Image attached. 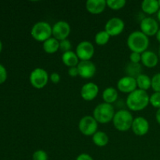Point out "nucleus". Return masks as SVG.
<instances>
[{"label":"nucleus","instance_id":"obj_1","mask_svg":"<svg viewBox=\"0 0 160 160\" xmlns=\"http://www.w3.org/2000/svg\"><path fill=\"white\" fill-rule=\"evenodd\" d=\"M150 96L147 92L140 89H136L128 95L126 105L131 111H142L149 104Z\"/></svg>","mask_w":160,"mask_h":160},{"label":"nucleus","instance_id":"obj_2","mask_svg":"<svg viewBox=\"0 0 160 160\" xmlns=\"http://www.w3.org/2000/svg\"><path fill=\"white\" fill-rule=\"evenodd\" d=\"M127 45L131 52L142 54L148 50L149 38L141 31H134L128 36Z\"/></svg>","mask_w":160,"mask_h":160},{"label":"nucleus","instance_id":"obj_3","mask_svg":"<svg viewBox=\"0 0 160 160\" xmlns=\"http://www.w3.org/2000/svg\"><path fill=\"white\" fill-rule=\"evenodd\" d=\"M134 117L130 111L127 109H120L115 112L112 123L117 131L125 132L131 129Z\"/></svg>","mask_w":160,"mask_h":160},{"label":"nucleus","instance_id":"obj_4","mask_svg":"<svg viewBox=\"0 0 160 160\" xmlns=\"http://www.w3.org/2000/svg\"><path fill=\"white\" fill-rule=\"evenodd\" d=\"M115 112V109L112 105L102 102L95 106L93 111V117L98 123L105 124L112 121Z\"/></svg>","mask_w":160,"mask_h":160},{"label":"nucleus","instance_id":"obj_5","mask_svg":"<svg viewBox=\"0 0 160 160\" xmlns=\"http://www.w3.org/2000/svg\"><path fill=\"white\" fill-rule=\"evenodd\" d=\"M33 38L39 42H44L52 35V27L45 21H38L34 23L31 30Z\"/></svg>","mask_w":160,"mask_h":160},{"label":"nucleus","instance_id":"obj_6","mask_svg":"<svg viewBox=\"0 0 160 160\" xmlns=\"http://www.w3.org/2000/svg\"><path fill=\"white\" fill-rule=\"evenodd\" d=\"M30 83L36 89H42L47 85L49 80V75L43 68L34 69L30 73Z\"/></svg>","mask_w":160,"mask_h":160},{"label":"nucleus","instance_id":"obj_7","mask_svg":"<svg viewBox=\"0 0 160 160\" xmlns=\"http://www.w3.org/2000/svg\"><path fill=\"white\" fill-rule=\"evenodd\" d=\"M98 123L93 116H84L78 123L80 132L85 136H93L98 131Z\"/></svg>","mask_w":160,"mask_h":160},{"label":"nucleus","instance_id":"obj_8","mask_svg":"<svg viewBox=\"0 0 160 160\" xmlns=\"http://www.w3.org/2000/svg\"><path fill=\"white\" fill-rule=\"evenodd\" d=\"M75 53L81 61H90L95 54V47L88 41L81 42L76 47Z\"/></svg>","mask_w":160,"mask_h":160},{"label":"nucleus","instance_id":"obj_9","mask_svg":"<svg viewBox=\"0 0 160 160\" xmlns=\"http://www.w3.org/2000/svg\"><path fill=\"white\" fill-rule=\"evenodd\" d=\"M124 28V21L120 17H112L109 19L105 25V31L110 35V37L120 35Z\"/></svg>","mask_w":160,"mask_h":160},{"label":"nucleus","instance_id":"obj_10","mask_svg":"<svg viewBox=\"0 0 160 160\" xmlns=\"http://www.w3.org/2000/svg\"><path fill=\"white\" fill-rule=\"evenodd\" d=\"M71 28L70 24L64 20L57 21L52 26V36L58 41H62L67 39L70 35Z\"/></svg>","mask_w":160,"mask_h":160},{"label":"nucleus","instance_id":"obj_11","mask_svg":"<svg viewBox=\"0 0 160 160\" xmlns=\"http://www.w3.org/2000/svg\"><path fill=\"white\" fill-rule=\"evenodd\" d=\"M140 29L143 34L148 37H151L157 34L158 31L159 30V23L157 20L152 17H145L141 20Z\"/></svg>","mask_w":160,"mask_h":160},{"label":"nucleus","instance_id":"obj_12","mask_svg":"<svg viewBox=\"0 0 160 160\" xmlns=\"http://www.w3.org/2000/svg\"><path fill=\"white\" fill-rule=\"evenodd\" d=\"M149 123L143 117H137L134 118L131 130L137 136H145L149 131Z\"/></svg>","mask_w":160,"mask_h":160},{"label":"nucleus","instance_id":"obj_13","mask_svg":"<svg viewBox=\"0 0 160 160\" xmlns=\"http://www.w3.org/2000/svg\"><path fill=\"white\" fill-rule=\"evenodd\" d=\"M117 89L120 92L128 94V95L138 89L136 78L128 76H124L120 78L117 82Z\"/></svg>","mask_w":160,"mask_h":160},{"label":"nucleus","instance_id":"obj_14","mask_svg":"<svg viewBox=\"0 0 160 160\" xmlns=\"http://www.w3.org/2000/svg\"><path fill=\"white\" fill-rule=\"evenodd\" d=\"M78 67L79 76L84 79H91L96 73V67L92 61H80Z\"/></svg>","mask_w":160,"mask_h":160},{"label":"nucleus","instance_id":"obj_15","mask_svg":"<svg viewBox=\"0 0 160 160\" xmlns=\"http://www.w3.org/2000/svg\"><path fill=\"white\" fill-rule=\"evenodd\" d=\"M99 92V88L93 82L84 84L81 89V96L84 100L91 102L95 99Z\"/></svg>","mask_w":160,"mask_h":160},{"label":"nucleus","instance_id":"obj_16","mask_svg":"<svg viewBox=\"0 0 160 160\" xmlns=\"http://www.w3.org/2000/svg\"><path fill=\"white\" fill-rule=\"evenodd\" d=\"M106 6L107 5L105 0H88L85 4L88 12L93 15L101 14L106 9Z\"/></svg>","mask_w":160,"mask_h":160},{"label":"nucleus","instance_id":"obj_17","mask_svg":"<svg viewBox=\"0 0 160 160\" xmlns=\"http://www.w3.org/2000/svg\"><path fill=\"white\" fill-rule=\"evenodd\" d=\"M141 62L145 67L154 68L159 63V56L154 52L147 50V51L142 53V60H141Z\"/></svg>","mask_w":160,"mask_h":160},{"label":"nucleus","instance_id":"obj_18","mask_svg":"<svg viewBox=\"0 0 160 160\" xmlns=\"http://www.w3.org/2000/svg\"><path fill=\"white\" fill-rule=\"evenodd\" d=\"M142 11L148 15L157 13L160 9L157 0H144L141 4Z\"/></svg>","mask_w":160,"mask_h":160},{"label":"nucleus","instance_id":"obj_19","mask_svg":"<svg viewBox=\"0 0 160 160\" xmlns=\"http://www.w3.org/2000/svg\"><path fill=\"white\" fill-rule=\"evenodd\" d=\"M62 62H63L64 65L70 68V67H77L80 62V60L74 52L69 51L62 53Z\"/></svg>","mask_w":160,"mask_h":160},{"label":"nucleus","instance_id":"obj_20","mask_svg":"<svg viewBox=\"0 0 160 160\" xmlns=\"http://www.w3.org/2000/svg\"><path fill=\"white\" fill-rule=\"evenodd\" d=\"M102 99L104 102L112 105L118 99V92L115 88H106L102 92Z\"/></svg>","mask_w":160,"mask_h":160},{"label":"nucleus","instance_id":"obj_21","mask_svg":"<svg viewBox=\"0 0 160 160\" xmlns=\"http://www.w3.org/2000/svg\"><path fill=\"white\" fill-rule=\"evenodd\" d=\"M43 50L48 54H53L59 50V41L55 38H50L43 42Z\"/></svg>","mask_w":160,"mask_h":160},{"label":"nucleus","instance_id":"obj_22","mask_svg":"<svg viewBox=\"0 0 160 160\" xmlns=\"http://www.w3.org/2000/svg\"><path fill=\"white\" fill-rule=\"evenodd\" d=\"M138 89L147 92V90L152 88V78L147 74L142 73L136 78Z\"/></svg>","mask_w":160,"mask_h":160},{"label":"nucleus","instance_id":"obj_23","mask_svg":"<svg viewBox=\"0 0 160 160\" xmlns=\"http://www.w3.org/2000/svg\"><path fill=\"white\" fill-rule=\"evenodd\" d=\"M125 73L126 76L137 78L139 75L142 74V66L140 63L128 62L125 67Z\"/></svg>","mask_w":160,"mask_h":160},{"label":"nucleus","instance_id":"obj_24","mask_svg":"<svg viewBox=\"0 0 160 160\" xmlns=\"http://www.w3.org/2000/svg\"><path fill=\"white\" fill-rule=\"evenodd\" d=\"M92 142L96 146L105 147L107 145L108 142H109V137L103 131H98L92 136Z\"/></svg>","mask_w":160,"mask_h":160},{"label":"nucleus","instance_id":"obj_25","mask_svg":"<svg viewBox=\"0 0 160 160\" xmlns=\"http://www.w3.org/2000/svg\"><path fill=\"white\" fill-rule=\"evenodd\" d=\"M109 39H110V35L104 30L95 34V42L96 45L102 46V45H106L109 42Z\"/></svg>","mask_w":160,"mask_h":160},{"label":"nucleus","instance_id":"obj_26","mask_svg":"<svg viewBox=\"0 0 160 160\" xmlns=\"http://www.w3.org/2000/svg\"><path fill=\"white\" fill-rule=\"evenodd\" d=\"M127 4V2L125 0H107L106 5L107 7L112 10H120L123 9Z\"/></svg>","mask_w":160,"mask_h":160},{"label":"nucleus","instance_id":"obj_27","mask_svg":"<svg viewBox=\"0 0 160 160\" xmlns=\"http://www.w3.org/2000/svg\"><path fill=\"white\" fill-rule=\"evenodd\" d=\"M149 104L157 109H160V92H154L150 96Z\"/></svg>","mask_w":160,"mask_h":160},{"label":"nucleus","instance_id":"obj_28","mask_svg":"<svg viewBox=\"0 0 160 160\" xmlns=\"http://www.w3.org/2000/svg\"><path fill=\"white\" fill-rule=\"evenodd\" d=\"M152 88L154 92H160V73H156L152 78Z\"/></svg>","mask_w":160,"mask_h":160},{"label":"nucleus","instance_id":"obj_29","mask_svg":"<svg viewBox=\"0 0 160 160\" xmlns=\"http://www.w3.org/2000/svg\"><path fill=\"white\" fill-rule=\"evenodd\" d=\"M33 160H48V156L45 151L42 149L36 150L32 156Z\"/></svg>","mask_w":160,"mask_h":160},{"label":"nucleus","instance_id":"obj_30","mask_svg":"<svg viewBox=\"0 0 160 160\" xmlns=\"http://www.w3.org/2000/svg\"><path fill=\"white\" fill-rule=\"evenodd\" d=\"M71 42H70V41L68 40V39H65V40H62L59 42V50H60L62 53L71 51Z\"/></svg>","mask_w":160,"mask_h":160},{"label":"nucleus","instance_id":"obj_31","mask_svg":"<svg viewBox=\"0 0 160 160\" xmlns=\"http://www.w3.org/2000/svg\"><path fill=\"white\" fill-rule=\"evenodd\" d=\"M130 61L134 63H140L141 60H142V54L138 52H131L130 54Z\"/></svg>","mask_w":160,"mask_h":160},{"label":"nucleus","instance_id":"obj_32","mask_svg":"<svg viewBox=\"0 0 160 160\" xmlns=\"http://www.w3.org/2000/svg\"><path fill=\"white\" fill-rule=\"evenodd\" d=\"M7 79V70L3 65L0 64V84L6 82Z\"/></svg>","mask_w":160,"mask_h":160},{"label":"nucleus","instance_id":"obj_33","mask_svg":"<svg viewBox=\"0 0 160 160\" xmlns=\"http://www.w3.org/2000/svg\"><path fill=\"white\" fill-rule=\"evenodd\" d=\"M49 79L50 81H51V82L53 83V84H58V83L60 81L61 77L60 75H59V73L54 72V73H52L51 74H50Z\"/></svg>","mask_w":160,"mask_h":160},{"label":"nucleus","instance_id":"obj_34","mask_svg":"<svg viewBox=\"0 0 160 160\" xmlns=\"http://www.w3.org/2000/svg\"><path fill=\"white\" fill-rule=\"evenodd\" d=\"M68 74L70 75L71 78H76V77L79 76V72H78V67H70V68H69Z\"/></svg>","mask_w":160,"mask_h":160},{"label":"nucleus","instance_id":"obj_35","mask_svg":"<svg viewBox=\"0 0 160 160\" xmlns=\"http://www.w3.org/2000/svg\"><path fill=\"white\" fill-rule=\"evenodd\" d=\"M76 160H94V159L89 154H87V153H81V154L78 155Z\"/></svg>","mask_w":160,"mask_h":160},{"label":"nucleus","instance_id":"obj_36","mask_svg":"<svg viewBox=\"0 0 160 160\" xmlns=\"http://www.w3.org/2000/svg\"><path fill=\"white\" fill-rule=\"evenodd\" d=\"M156 120L157 121V123L160 125V109H157L156 113Z\"/></svg>","mask_w":160,"mask_h":160},{"label":"nucleus","instance_id":"obj_37","mask_svg":"<svg viewBox=\"0 0 160 160\" xmlns=\"http://www.w3.org/2000/svg\"><path fill=\"white\" fill-rule=\"evenodd\" d=\"M156 39H157L158 42H159L160 43V29L159 30V31H158L157 34H156Z\"/></svg>","mask_w":160,"mask_h":160},{"label":"nucleus","instance_id":"obj_38","mask_svg":"<svg viewBox=\"0 0 160 160\" xmlns=\"http://www.w3.org/2000/svg\"><path fill=\"white\" fill-rule=\"evenodd\" d=\"M157 18H158V20H159L160 23V9L159 10V12H157Z\"/></svg>","mask_w":160,"mask_h":160},{"label":"nucleus","instance_id":"obj_39","mask_svg":"<svg viewBox=\"0 0 160 160\" xmlns=\"http://www.w3.org/2000/svg\"><path fill=\"white\" fill-rule=\"evenodd\" d=\"M2 50V42L1 40H0V53H1Z\"/></svg>","mask_w":160,"mask_h":160},{"label":"nucleus","instance_id":"obj_40","mask_svg":"<svg viewBox=\"0 0 160 160\" xmlns=\"http://www.w3.org/2000/svg\"><path fill=\"white\" fill-rule=\"evenodd\" d=\"M158 56H159V58L160 59V46L159 48V51H158Z\"/></svg>","mask_w":160,"mask_h":160},{"label":"nucleus","instance_id":"obj_41","mask_svg":"<svg viewBox=\"0 0 160 160\" xmlns=\"http://www.w3.org/2000/svg\"><path fill=\"white\" fill-rule=\"evenodd\" d=\"M158 2H159V8H160V0L158 1Z\"/></svg>","mask_w":160,"mask_h":160}]
</instances>
